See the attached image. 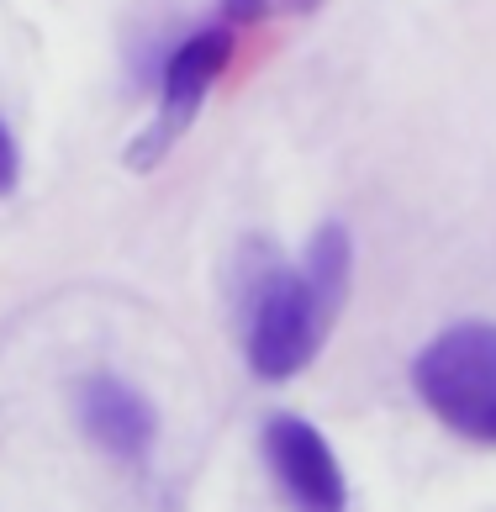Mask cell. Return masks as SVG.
<instances>
[{
  "instance_id": "7",
  "label": "cell",
  "mask_w": 496,
  "mask_h": 512,
  "mask_svg": "<svg viewBox=\"0 0 496 512\" xmlns=\"http://www.w3.org/2000/svg\"><path fill=\"white\" fill-rule=\"evenodd\" d=\"M16 180H22V148H16L11 127L0 122V196H11Z\"/></svg>"
},
{
  "instance_id": "3",
  "label": "cell",
  "mask_w": 496,
  "mask_h": 512,
  "mask_svg": "<svg viewBox=\"0 0 496 512\" xmlns=\"http://www.w3.org/2000/svg\"><path fill=\"white\" fill-rule=\"evenodd\" d=\"M233 53H238V37L227 27H201V32H190L185 43L169 53L164 80H159V106H154L148 127L127 148L132 169H154L159 159L175 154V143L196 127L206 96H212V85L227 74V64H233Z\"/></svg>"
},
{
  "instance_id": "2",
  "label": "cell",
  "mask_w": 496,
  "mask_h": 512,
  "mask_svg": "<svg viewBox=\"0 0 496 512\" xmlns=\"http://www.w3.org/2000/svg\"><path fill=\"white\" fill-rule=\"evenodd\" d=\"M412 391L454 439L496 449V322H449L412 359Z\"/></svg>"
},
{
  "instance_id": "1",
  "label": "cell",
  "mask_w": 496,
  "mask_h": 512,
  "mask_svg": "<svg viewBox=\"0 0 496 512\" xmlns=\"http://www.w3.org/2000/svg\"><path fill=\"white\" fill-rule=\"evenodd\" d=\"M354 286V233L322 222L296 264H259L243 291V359L259 381H291L328 344Z\"/></svg>"
},
{
  "instance_id": "6",
  "label": "cell",
  "mask_w": 496,
  "mask_h": 512,
  "mask_svg": "<svg viewBox=\"0 0 496 512\" xmlns=\"http://www.w3.org/2000/svg\"><path fill=\"white\" fill-rule=\"evenodd\" d=\"M322 0H222V11L233 22H275V16H312Z\"/></svg>"
},
{
  "instance_id": "4",
  "label": "cell",
  "mask_w": 496,
  "mask_h": 512,
  "mask_svg": "<svg viewBox=\"0 0 496 512\" xmlns=\"http://www.w3.org/2000/svg\"><path fill=\"white\" fill-rule=\"evenodd\" d=\"M264 470L291 512H349V481L333 444L317 433V423L296 412H270L259 433Z\"/></svg>"
},
{
  "instance_id": "5",
  "label": "cell",
  "mask_w": 496,
  "mask_h": 512,
  "mask_svg": "<svg viewBox=\"0 0 496 512\" xmlns=\"http://www.w3.org/2000/svg\"><path fill=\"white\" fill-rule=\"evenodd\" d=\"M74 412H80L85 439L101 449L106 460H117V465H143L148 454H154V444H159L154 402H148L132 381L111 375V370L85 375L80 391H74Z\"/></svg>"
}]
</instances>
